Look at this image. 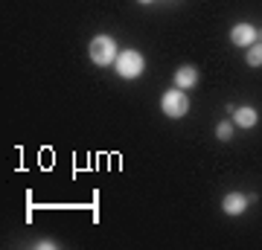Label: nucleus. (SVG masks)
Here are the masks:
<instances>
[{
    "label": "nucleus",
    "mask_w": 262,
    "mask_h": 250,
    "mask_svg": "<svg viewBox=\"0 0 262 250\" xmlns=\"http://www.w3.org/2000/svg\"><path fill=\"white\" fill-rule=\"evenodd\" d=\"M256 38H262V32H256Z\"/></svg>",
    "instance_id": "9b49d317"
},
{
    "label": "nucleus",
    "mask_w": 262,
    "mask_h": 250,
    "mask_svg": "<svg viewBox=\"0 0 262 250\" xmlns=\"http://www.w3.org/2000/svg\"><path fill=\"white\" fill-rule=\"evenodd\" d=\"M215 134H219V140H230L233 137V125H230V122H219Z\"/></svg>",
    "instance_id": "1a4fd4ad"
},
{
    "label": "nucleus",
    "mask_w": 262,
    "mask_h": 250,
    "mask_svg": "<svg viewBox=\"0 0 262 250\" xmlns=\"http://www.w3.org/2000/svg\"><path fill=\"white\" fill-rule=\"evenodd\" d=\"M230 41H233L236 47H251V44H256V29H253L251 24H236V27L230 29Z\"/></svg>",
    "instance_id": "20e7f679"
},
{
    "label": "nucleus",
    "mask_w": 262,
    "mask_h": 250,
    "mask_svg": "<svg viewBox=\"0 0 262 250\" xmlns=\"http://www.w3.org/2000/svg\"><path fill=\"white\" fill-rule=\"evenodd\" d=\"M248 64H251V67H262V44H251V47H248Z\"/></svg>",
    "instance_id": "6e6552de"
},
{
    "label": "nucleus",
    "mask_w": 262,
    "mask_h": 250,
    "mask_svg": "<svg viewBox=\"0 0 262 250\" xmlns=\"http://www.w3.org/2000/svg\"><path fill=\"white\" fill-rule=\"evenodd\" d=\"M160 108H163V113H166L169 120H181L189 111V96L181 87H172V90H166L160 96Z\"/></svg>",
    "instance_id": "7ed1b4c3"
},
{
    "label": "nucleus",
    "mask_w": 262,
    "mask_h": 250,
    "mask_svg": "<svg viewBox=\"0 0 262 250\" xmlns=\"http://www.w3.org/2000/svg\"><path fill=\"white\" fill-rule=\"evenodd\" d=\"M114 67H117L120 79H137L146 70V58L137 50H122L120 56H117V61H114Z\"/></svg>",
    "instance_id": "f03ea898"
},
{
    "label": "nucleus",
    "mask_w": 262,
    "mask_h": 250,
    "mask_svg": "<svg viewBox=\"0 0 262 250\" xmlns=\"http://www.w3.org/2000/svg\"><path fill=\"white\" fill-rule=\"evenodd\" d=\"M137 3H151V0H137Z\"/></svg>",
    "instance_id": "9d476101"
},
{
    "label": "nucleus",
    "mask_w": 262,
    "mask_h": 250,
    "mask_svg": "<svg viewBox=\"0 0 262 250\" xmlns=\"http://www.w3.org/2000/svg\"><path fill=\"white\" fill-rule=\"evenodd\" d=\"M245 207H248V195H239V192H230L222 201V210H225L227 215H242Z\"/></svg>",
    "instance_id": "423d86ee"
},
{
    "label": "nucleus",
    "mask_w": 262,
    "mask_h": 250,
    "mask_svg": "<svg viewBox=\"0 0 262 250\" xmlns=\"http://www.w3.org/2000/svg\"><path fill=\"white\" fill-rule=\"evenodd\" d=\"M195 84H198V70H195V67L184 64V67L175 70V87L187 90V87H195Z\"/></svg>",
    "instance_id": "39448f33"
},
{
    "label": "nucleus",
    "mask_w": 262,
    "mask_h": 250,
    "mask_svg": "<svg viewBox=\"0 0 262 250\" xmlns=\"http://www.w3.org/2000/svg\"><path fill=\"white\" fill-rule=\"evenodd\" d=\"M88 56H91V61L99 67H108L117 61V41H114L111 35H96L91 38V44H88Z\"/></svg>",
    "instance_id": "f257e3e1"
},
{
    "label": "nucleus",
    "mask_w": 262,
    "mask_h": 250,
    "mask_svg": "<svg viewBox=\"0 0 262 250\" xmlns=\"http://www.w3.org/2000/svg\"><path fill=\"white\" fill-rule=\"evenodd\" d=\"M256 111L253 108H236V113H233V122L239 125V128H253L256 125Z\"/></svg>",
    "instance_id": "0eeeda50"
}]
</instances>
